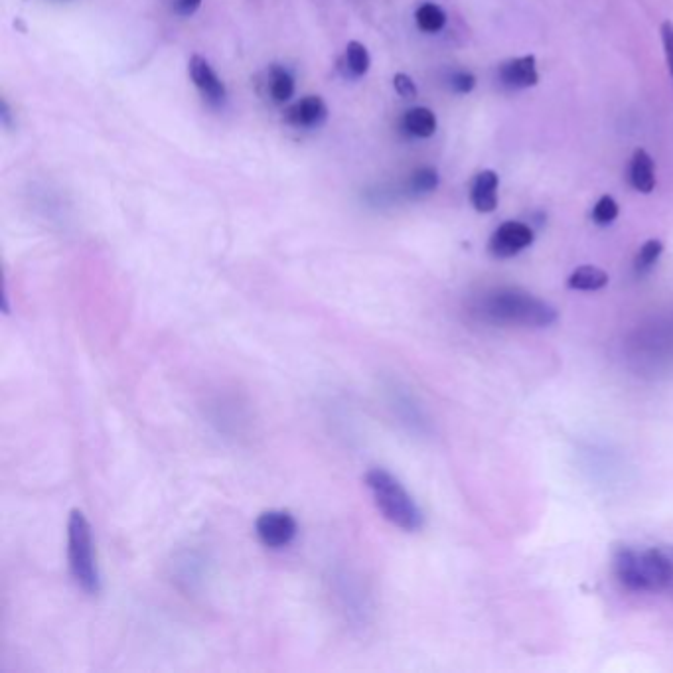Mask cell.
Instances as JSON below:
<instances>
[{"label":"cell","instance_id":"14","mask_svg":"<svg viewBox=\"0 0 673 673\" xmlns=\"http://www.w3.org/2000/svg\"><path fill=\"white\" fill-rule=\"evenodd\" d=\"M415 22H417L421 32L437 34L447 26V12L435 2H425L417 8Z\"/></svg>","mask_w":673,"mask_h":673},{"label":"cell","instance_id":"1","mask_svg":"<svg viewBox=\"0 0 673 673\" xmlns=\"http://www.w3.org/2000/svg\"><path fill=\"white\" fill-rule=\"evenodd\" d=\"M614 573L628 591L660 593L672 587V555L664 549L622 547L614 555Z\"/></svg>","mask_w":673,"mask_h":673},{"label":"cell","instance_id":"10","mask_svg":"<svg viewBox=\"0 0 673 673\" xmlns=\"http://www.w3.org/2000/svg\"><path fill=\"white\" fill-rule=\"evenodd\" d=\"M328 119V105L318 95H308L287 111V121L302 129H318Z\"/></svg>","mask_w":673,"mask_h":673},{"label":"cell","instance_id":"7","mask_svg":"<svg viewBox=\"0 0 673 673\" xmlns=\"http://www.w3.org/2000/svg\"><path fill=\"white\" fill-rule=\"evenodd\" d=\"M188 74H190L192 83L196 85V89L202 93V97L206 101H210L212 105L224 103L225 97H227L224 81L220 79V75L214 72V68L210 66V62L206 58L192 56V60L188 64Z\"/></svg>","mask_w":673,"mask_h":673},{"label":"cell","instance_id":"19","mask_svg":"<svg viewBox=\"0 0 673 673\" xmlns=\"http://www.w3.org/2000/svg\"><path fill=\"white\" fill-rule=\"evenodd\" d=\"M618 212H620V208H618L616 200L606 194V196H600L591 216H593V222L597 225H610L618 218Z\"/></svg>","mask_w":673,"mask_h":673},{"label":"cell","instance_id":"22","mask_svg":"<svg viewBox=\"0 0 673 673\" xmlns=\"http://www.w3.org/2000/svg\"><path fill=\"white\" fill-rule=\"evenodd\" d=\"M662 42H664V52H666V60H668V68L673 77V22L666 20L662 24Z\"/></svg>","mask_w":673,"mask_h":673},{"label":"cell","instance_id":"24","mask_svg":"<svg viewBox=\"0 0 673 673\" xmlns=\"http://www.w3.org/2000/svg\"><path fill=\"white\" fill-rule=\"evenodd\" d=\"M670 555H672V561H673V549H670ZM672 587H673V581H672Z\"/></svg>","mask_w":673,"mask_h":673},{"label":"cell","instance_id":"18","mask_svg":"<svg viewBox=\"0 0 673 673\" xmlns=\"http://www.w3.org/2000/svg\"><path fill=\"white\" fill-rule=\"evenodd\" d=\"M439 186V172L435 168H419L413 172L409 180V188L413 194H429Z\"/></svg>","mask_w":673,"mask_h":673},{"label":"cell","instance_id":"3","mask_svg":"<svg viewBox=\"0 0 673 673\" xmlns=\"http://www.w3.org/2000/svg\"><path fill=\"white\" fill-rule=\"evenodd\" d=\"M366 486L387 522L403 531H419L423 527V512L393 474L383 468H374L366 474Z\"/></svg>","mask_w":673,"mask_h":673},{"label":"cell","instance_id":"13","mask_svg":"<svg viewBox=\"0 0 673 673\" xmlns=\"http://www.w3.org/2000/svg\"><path fill=\"white\" fill-rule=\"evenodd\" d=\"M567 285L573 291H600L608 285V275L595 265H585L571 273Z\"/></svg>","mask_w":673,"mask_h":673},{"label":"cell","instance_id":"8","mask_svg":"<svg viewBox=\"0 0 673 673\" xmlns=\"http://www.w3.org/2000/svg\"><path fill=\"white\" fill-rule=\"evenodd\" d=\"M498 79L508 89H529L539 83L535 56H522L504 62L498 70Z\"/></svg>","mask_w":673,"mask_h":673},{"label":"cell","instance_id":"2","mask_svg":"<svg viewBox=\"0 0 673 673\" xmlns=\"http://www.w3.org/2000/svg\"><path fill=\"white\" fill-rule=\"evenodd\" d=\"M476 312L494 324H520V326H549L557 320L551 304L535 299L520 291H496L476 304Z\"/></svg>","mask_w":673,"mask_h":673},{"label":"cell","instance_id":"17","mask_svg":"<svg viewBox=\"0 0 673 673\" xmlns=\"http://www.w3.org/2000/svg\"><path fill=\"white\" fill-rule=\"evenodd\" d=\"M662 251H664L662 241H658V239H650V241H646V243L640 247V251H638V255H636V259H634V269H636V273L642 275V273L650 271V269L658 263Z\"/></svg>","mask_w":673,"mask_h":673},{"label":"cell","instance_id":"15","mask_svg":"<svg viewBox=\"0 0 673 673\" xmlns=\"http://www.w3.org/2000/svg\"><path fill=\"white\" fill-rule=\"evenodd\" d=\"M269 93L273 101L277 103H287L295 95V77L293 74L283 68V66H273L269 72Z\"/></svg>","mask_w":673,"mask_h":673},{"label":"cell","instance_id":"6","mask_svg":"<svg viewBox=\"0 0 673 673\" xmlns=\"http://www.w3.org/2000/svg\"><path fill=\"white\" fill-rule=\"evenodd\" d=\"M533 243V229L524 222H504L490 237V253L498 259H510Z\"/></svg>","mask_w":673,"mask_h":673},{"label":"cell","instance_id":"12","mask_svg":"<svg viewBox=\"0 0 673 673\" xmlns=\"http://www.w3.org/2000/svg\"><path fill=\"white\" fill-rule=\"evenodd\" d=\"M403 129L417 139H429L437 131V117L427 107H413L403 115Z\"/></svg>","mask_w":673,"mask_h":673},{"label":"cell","instance_id":"11","mask_svg":"<svg viewBox=\"0 0 673 673\" xmlns=\"http://www.w3.org/2000/svg\"><path fill=\"white\" fill-rule=\"evenodd\" d=\"M630 184L642 194H650L656 188V164L650 152L644 149L634 150L630 160Z\"/></svg>","mask_w":673,"mask_h":673},{"label":"cell","instance_id":"16","mask_svg":"<svg viewBox=\"0 0 673 673\" xmlns=\"http://www.w3.org/2000/svg\"><path fill=\"white\" fill-rule=\"evenodd\" d=\"M344 62H346V68L350 70V74L354 77H362V75L368 74L370 66H372V58H370L368 48L358 40L348 42Z\"/></svg>","mask_w":673,"mask_h":673},{"label":"cell","instance_id":"5","mask_svg":"<svg viewBox=\"0 0 673 673\" xmlns=\"http://www.w3.org/2000/svg\"><path fill=\"white\" fill-rule=\"evenodd\" d=\"M255 531L259 541L269 549H283L293 543L299 533V524L291 512L285 510H271L263 512L257 522Z\"/></svg>","mask_w":673,"mask_h":673},{"label":"cell","instance_id":"4","mask_svg":"<svg viewBox=\"0 0 673 673\" xmlns=\"http://www.w3.org/2000/svg\"><path fill=\"white\" fill-rule=\"evenodd\" d=\"M68 561L77 587L87 595H99L101 575L97 567L91 525L79 510L70 514L68 522Z\"/></svg>","mask_w":673,"mask_h":673},{"label":"cell","instance_id":"23","mask_svg":"<svg viewBox=\"0 0 673 673\" xmlns=\"http://www.w3.org/2000/svg\"><path fill=\"white\" fill-rule=\"evenodd\" d=\"M174 6H176V12L180 16H192L202 6V0H176Z\"/></svg>","mask_w":673,"mask_h":673},{"label":"cell","instance_id":"20","mask_svg":"<svg viewBox=\"0 0 673 673\" xmlns=\"http://www.w3.org/2000/svg\"><path fill=\"white\" fill-rule=\"evenodd\" d=\"M450 87H452V91H456L460 95H466L476 87V77L470 72H454L450 75Z\"/></svg>","mask_w":673,"mask_h":673},{"label":"cell","instance_id":"21","mask_svg":"<svg viewBox=\"0 0 673 673\" xmlns=\"http://www.w3.org/2000/svg\"><path fill=\"white\" fill-rule=\"evenodd\" d=\"M393 87L403 99H415L417 97V85L413 77L407 74H395L393 77Z\"/></svg>","mask_w":673,"mask_h":673},{"label":"cell","instance_id":"9","mask_svg":"<svg viewBox=\"0 0 673 673\" xmlns=\"http://www.w3.org/2000/svg\"><path fill=\"white\" fill-rule=\"evenodd\" d=\"M500 176L494 170H482L474 176L470 186V204L480 214H492L498 208Z\"/></svg>","mask_w":673,"mask_h":673}]
</instances>
